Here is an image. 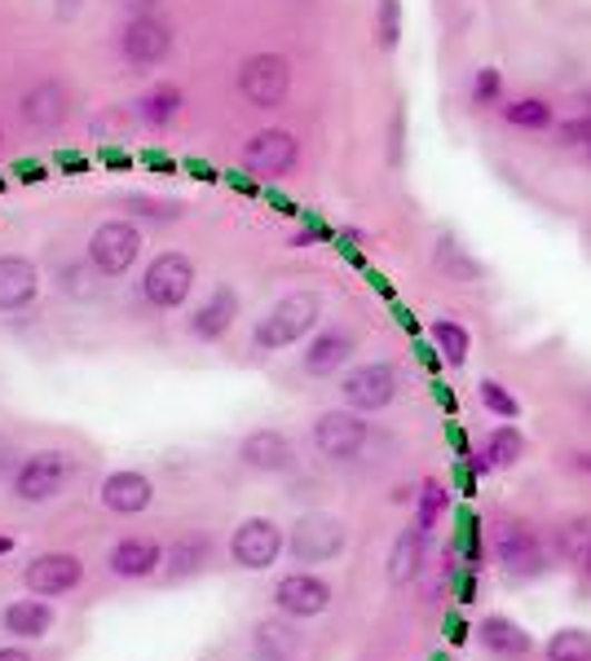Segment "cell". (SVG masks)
<instances>
[{
	"label": "cell",
	"instance_id": "1",
	"mask_svg": "<svg viewBox=\"0 0 591 661\" xmlns=\"http://www.w3.org/2000/svg\"><path fill=\"white\" fill-rule=\"evenodd\" d=\"M318 318H323L318 296H314V292H296V296H283V300L256 323V335H252V339H256V348L274 353V348H287V344L305 339Z\"/></svg>",
	"mask_w": 591,
	"mask_h": 661
},
{
	"label": "cell",
	"instance_id": "2",
	"mask_svg": "<svg viewBox=\"0 0 591 661\" xmlns=\"http://www.w3.org/2000/svg\"><path fill=\"white\" fill-rule=\"evenodd\" d=\"M238 93L256 110H274L292 93V62L283 53H256L238 67Z\"/></svg>",
	"mask_w": 591,
	"mask_h": 661
},
{
	"label": "cell",
	"instance_id": "3",
	"mask_svg": "<svg viewBox=\"0 0 591 661\" xmlns=\"http://www.w3.org/2000/svg\"><path fill=\"white\" fill-rule=\"evenodd\" d=\"M287 551L296 564H327L345 551V525L327 512H305L296 525H292V539Z\"/></svg>",
	"mask_w": 591,
	"mask_h": 661
},
{
	"label": "cell",
	"instance_id": "4",
	"mask_svg": "<svg viewBox=\"0 0 591 661\" xmlns=\"http://www.w3.org/2000/svg\"><path fill=\"white\" fill-rule=\"evenodd\" d=\"M67 476H71V458L62 450H40V454L22 458V467L13 476V494L22 503H49L67 490Z\"/></svg>",
	"mask_w": 591,
	"mask_h": 661
},
{
	"label": "cell",
	"instance_id": "5",
	"mask_svg": "<svg viewBox=\"0 0 591 661\" xmlns=\"http://www.w3.org/2000/svg\"><path fill=\"white\" fill-rule=\"evenodd\" d=\"M195 287V265L181 256V251H164L155 256V265L146 269L141 278V296L155 305V309H177Z\"/></svg>",
	"mask_w": 591,
	"mask_h": 661
},
{
	"label": "cell",
	"instance_id": "6",
	"mask_svg": "<svg viewBox=\"0 0 591 661\" xmlns=\"http://www.w3.org/2000/svg\"><path fill=\"white\" fill-rule=\"evenodd\" d=\"M137 251H141V234H137V225H128V220H107V225H98L93 238H89V260H93V269L107 274V278L128 274L132 260H137Z\"/></svg>",
	"mask_w": 591,
	"mask_h": 661
},
{
	"label": "cell",
	"instance_id": "7",
	"mask_svg": "<svg viewBox=\"0 0 591 661\" xmlns=\"http://www.w3.org/2000/svg\"><path fill=\"white\" fill-rule=\"evenodd\" d=\"M80 578H85V564H80V555H71V551H45V555H36V560L27 564V573H22L27 591H31V595H45V600H58V595L76 591Z\"/></svg>",
	"mask_w": 591,
	"mask_h": 661
},
{
	"label": "cell",
	"instance_id": "8",
	"mask_svg": "<svg viewBox=\"0 0 591 661\" xmlns=\"http://www.w3.org/2000/svg\"><path fill=\"white\" fill-rule=\"evenodd\" d=\"M341 393H345L349 411L371 415V411H384V406L393 402V393H397V375H393L388 362H366V366H357V371L345 375Z\"/></svg>",
	"mask_w": 591,
	"mask_h": 661
},
{
	"label": "cell",
	"instance_id": "9",
	"mask_svg": "<svg viewBox=\"0 0 591 661\" xmlns=\"http://www.w3.org/2000/svg\"><path fill=\"white\" fill-rule=\"evenodd\" d=\"M494 560L503 564L508 578L525 582V578H539L548 569V555H543V543L525 530V525H503L494 534Z\"/></svg>",
	"mask_w": 591,
	"mask_h": 661
},
{
	"label": "cell",
	"instance_id": "10",
	"mask_svg": "<svg viewBox=\"0 0 591 661\" xmlns=\"http://www.w3.org/2000/svg\"><path fill=\"white\" fill-rule=\"evenodd\" d=\"M296 159H301V146L283 128H265L243 146V168L256 177H283L296 168Z\"/></svg>",
	"mask_w": 591,
	"mask_h": 661
},
{
	"label": "cell",
	"instance_id": "11",
	"mask_svg": "<svg viewBox=\"0 0 591 661\" xmlns=\"http://www.w3.org/2000/svg\"><path fill=\"white\" fill-rule=\"evenodd\" d=\"M274 604H278L283 618L305 622V618H318V613L332 609V586L323 578H314V573H287L274 586Z\"/></svg>",
	"mask_w": 591,
	"mask_h": 661
},
{
	"label": "cell",
	"instance_id": "12",
	"mask_svg": "<svg viewBox=\"0 0 591 661\" xmlns=\"http://www.w3.org/2000/svg\"><path fill=\"white\" fill-rule=\"evenodd\" d=\"M119 49H124L128 62L155 67V62H164V58L173 53V27H168L164 18H155V13H137V18L124 27Z\"/></svg>",
	"mask_w": 591,
	"mask_h": 661
},
{
	"label": "cell",
	"instance_id": "13",
	"mask_svg": "<svg viewBox=\"0 0 591 661\" xmlns=\"http://www.w3.org/2000/svg\"><path fill=\"white\" fill-rule=\"evenodd\" d=\"M283 551V530L269 521V516H252L243 521L230 539V555H235L238 569H269Z\"/></svg>",
	"mask_w": 591,
	"mask_h": 661
},
{
	"label": "cell",
	"instance_id": "14",
	"mask_svg": "<svg viewBox=\"0 0 591 661\" xmlns=\"http://www.w3.org/2000/svg\"><path fill=\"white\" fill-rule=\"evenodd\" d=\"M366 424H362V415L354 411H327V415H318V424H314V445H318V454L323 458H336V463H345V458H354L357 450L366 445Z\"/></svg>",
	"mask_w": 591,
	"mask_h": 661
},
{
	"label": "cell",
	"instance_id": "15",
	"mask_svg": "<svg viewBox=\"0 0 591 661\" xmlns=\"http://www.w3.org/2000/svg\"><path fill=\"white\" fill-rule=\"evenodd\" d=\"M155 499V485L141 476V472H111L102 481V507L116 512V516H137L146 512Z\"/></svg>",
	"mask_w": 591,
	"mask_h": 661
},
{
	"label": "cell",
	"instance_id": "16",
	"mask_svg": "<svg viewBox=\"0 0 591 661\" xmlns=\"http://www.w3.org/2000/svg\"><path fill=\"white\" fill-rule=\"evenodd\" d=\"M164 560H168V551L159 547V543H150V539H124V543H116L111 555H107V569H111L116 578L137 582V578H150Z\"/></svg>",
	"mask_w": 591,
	"mask_h": 661
},
{
	"label": "cell",
	"instance_id": "17",
	"mask_svg": "<svg viewBox=\"0 0 591 661\" xmlns=\"http://www.w3.org/2000/svg\"><path fill=\"white\" fill-rule=\"evenodd\" d=\"M67 89L58 85V80H40V85H31L27 93H22V119L31 124V128H40V132H49V128H58L62 119H67Z\"/></svg>",
	"mask_w": 591,
	"mask_h": 661
},
{
	"label": "cell",
	"instance_id": "18",
	"mask_svg": "<svg viewBox=\"0 0 591 661\" xmlns=\"http://www.w3.org/2000/svg\"><path fill=\"white\" fill-rule=\"evenodd\" d=\"M36 265L22 260V256H0V314H13V309H27L36 300Z\"/></svg>",
	"mask_w": 591,
	"mask_h": 661
},
{
	"label": "cell",
	"instance_id": "19",
	"mask_svg": "<svg viewBox=\"0 0 591 661\" xmlns=\"http://www.w3.org/2000/svg\"><path fill=\"white\" fill-rule=\"evenodd\" d=\"M238 458H243L247 467H256V472H287L296 454H292V441L283 437V433L260 428V433L243 437V445H238Z\"/></svg>",
	"mask_w": 591,
	"mask_h": 661
},
{
	"label": "cell",
	"instance_id": "20",
	"mask_svg": "<svg viewBox=\"0 0 591 661\" xmlns=\"http://www.w3.org/2000/svg\"><path fill=\"white\" fill-rule=\"evenodd\" d=\"M235 314H238V296L230 287H217V292L208 296V305L195 309L190 335H195V339H221L226 331L235 327Z\"/></svg>",
	"mask_w": 591,
	"mask_h": 661
},
{
	"label": "cell",
	"instance_id": "21",
	"mask_svg": "<svg viewBox=\"0 0 591 661\" xmlns=\"http://www.w3.org/2000/svg\"><path fill=\"white\" fill-rule=\"evenodd\" d=\"M0 627H4L9 635H18V640H40V635H49V627H53V604H45V595H40V600H13V604L0 613Z\"/></svg>",
	"mask_w": 591,
	"mask_h": 661
},
{
	"label": "cell",
	"instance_id": "22",
	"mask_svg": "<svg viewBox=\"0 0 591 661\" xmlns=\"http://www.w3.org/2000/svg\"><path fill=\"white\" fill-rule=\"evenodd\" d=\"M252 649L260 661H296L301 653V631L287 627L283 618H269V622H256L252 631Z\"/></svg>",
	"mask_w": 591,
	"mask_h": 661
},
{
	"label": "cell",
	"instance_id": "23",
	"mask_svg": "<svg viewBox=\"0 0 591 661\" xmlns=\"http://www.w3.org/2000/svg\"><path fill=\"white\" fill-rule=\"evenodd\" d=\"M349 357H354V335H345V331H323V335L305 348V371H309V375H336Z\"/></svg>",
	"mask_w": 591,
	"mask_h": 661
},
{
	"label": "cell",
	"instance_id": "24",
	"mask_svg": "<svg viewBox=\"0 0 591 661\" xmlns=\"http://www.w3.org/2000/svg\"><path fill=\"white\" fill-rule=\"evenodd\" d=\"M420 560H424V530H402L393 551H388V582L406 586L420 573Z\"/></svg>",
	"mask_w": 591,
	"mask_h": 661
},
{
	"label": "cell",
	"instance_id": "25",
	"mask_svg": "<svg viewBox=\"0 0 591 661\" xmlns=\"http://www.w3.org/2000/svg\"><path fill=\"white\" fill-rule=\"evenodd\" d=\"M481 644H485L490 653H499V658H521V653H530V635H525L516 622L499 618V613L481 622Z\"/></svg>",
	"mask_w": 591,
	"mask_h": 661
},
{
	"label": "cell",
	"instance_id": "26",
	"mask_svg": "<svg viewBox=\"0 0 591 661\" xmlns=\"http://www.w3.org/2000/svg\"><path fill=\"white\" fill-rule=\"evenodd\" d=\"M204 564H208V539H204V534H195V539H181L177 547L168 551V578H173V582H181V578L199 573Z\"/></svg>",
	"mask_w": 591,
	"mask_h": 661
},
{
	"label": "cell",
	"instance_id": "27",
	"mask_svg": "<svg viewBox=\"0 0 591 661\" xmlns=\"http://www.w3.org/2000/svg\"><path fill=\"white\" fill-rule=\"evenodd\" d=\"M137 107H141V119H146V124L164 128V124H173L177 110H181V89H173V85H155Z\"/></svg>",
	"mask_w": 591,
	"mask_h": 661
},
{
	"label": "cell",
	"instance_id": "28",
	"mask_svg": "<svg viewBox=\"0 0 591 661\" xmlns=\"http://www.w3.org/2000/svg\"><path fill=\"white\" fill-rule=\"evenodd\" d=\"M548 661H591V631H579V627L556 631L548 644Z\"/></svg>",
	"mask_w": 591,
	"mask_h": 661
},
{
	"label": "cell",
	"instance_id": "29",
	"mask_svg": "<svg viewBox=\"0 0 591 661\" xmlns=\"http://www.w3.org/2000/svg\"><path fill=\"white\" fill-rule=\"evenodd\" d=\"M521 450H525V441L516 428H494L490 437H485V463L490 467H512L516 458H521Z\"/></svg>",
	"mask_w": 591,
	"mask_h": 661
},
{
	"label": "cell",
	"instance_id": "30",
	"mask_svg": "<svg viewBox=\"0 0 591 661\" xmlns=\"http://www.w3.org/2000/svg\"><path fill=\"white\" fill-rule=\"evenodd\" d=\"M433 339H437V348L446 353L451 366H464V362H469V331L460 327V323H437V327H433Z\"/></svg>",
	"mask_w": 591,
	"mask_h": 661
},
{
	"label": "cell",
	"instance_id": "31",
	"mask_svg": "<svg viewBox=\"0 0 591 661\" xmlns=\"http://www.w3.org/2000/svg\"><path fill=\"white\" fill-rule=\"evenodd\" d=\"M481 402H485V411H494L499 420H516V415H521L516 397H512L499 379H481Z\"/></svg>",
	"mask_w": 591,
	"mask_h": 661
},
{
	"label": "cell",
	"instance_id": "32",
	"mask_svg": "<svg viewBox=\"0 0 591 661\" xmlns=\"http://www.w3.org/2000/svg\"><path fill=\"white\" fill-rule=\"evenodd\" d=\"M508 124H516V128H548V124H552V107L525 98V102L508 107Z\"/></svg>",
	"mask_w": 591,
	"mask_h": 661
},
{
	"label": "cell",
	"instance_id": "33",
	"mask_svg": "<svg viewBox=\"0 0 591 661\" xmlns=\"http://www.w3.org/2000/svg\"><path fill=\"white\" fill-rule=\"evenodd\" d=\"M561 141H565V146H574L579 155H588L591 159V115H579V119L561 124Z\"/></svg>",
	"mask_w": 591,
	"mask_h": 661
},
{
	"label": "cell",
	"instance_id": "34",
	"mask_svg": "<svg viewBox=\"0 0 591 661\" xmlns=\"http://www.w3.org/2000/svg\"><path fill=\"white\" fill-rule=\"evenodd\" d=\"M380 45H397V0H380Z\"/></svg>",
	"mask_w": 591,
	"mask_h": 661
},
{
	"label": "cell",
	"instance_id": "35",
	"mask_svg": "<svg viewBox=\"0 0 591 661\" xmlns=\"http://www.w3.org/2000/svg\"><path fill=\"white\" fill-rule=\"evenodd\" d=\"M473 98H476V107H485V102L499 98V71H481V76H476Z\"/></svg>",
	"mask_w": 591,
	"mask_h": 661
},
{
	"label": "cell",
	"instance_id": "36",
	"mask_svg": "<svg viewBox=\"0 0 591 661\" xmlns=\"http://www.w3.org/2000/svg\"><path fill=\"white\" fill-rule=\"evenodd\" d=\"M437 507H442V490H437V485H424V507H420V530H429V525H433V516H437Z\"/></svg>",
	"mask_w": 591,
	"mask_h": 661
},
{
	"label": "cell",
	"instance_id": "37",
	"mask_svg": "<svg viewBox=\"0 0 591 661\" xmlns=\"http://www.w3.org/2000/svg\"><path fill=\"white\" fill-rule=\"evenodd\" d=\"M446 260H451V265H455V269H460L464 278H473V274H476V265H473V260H464V256H460V247L442 238V265H446Z\"/></svg>",
	"mask_w": 591,
	"mask_h": 661
},
{
	"label": "cell",
	"instance_id": "38",
	"mask_svg": "<svg viewBox=\"0 0 591 661\" xmlns=\"http://www.w3.org/2000/svg\"><path fill=\"white\" fill-rule=\"evenodd\" d=\"M0 661H31V653H22V649H0Z\"/></svg>",
	"mask_w": 591,
	"mask_h": 661
},
{
	"label": "cell",
	"instance_id": "39",
	"mask_svg": "<svg viewBox=\"0 0 591 661\" xmlns=\"http://www.w3.org/2000/svg\"><path fill=\"white\" fill-rule=\"evenodd\" d=\"M9 463H13V445H9V441H0V472H4Z\"/></svg>",
	"mask_w": 591,
	"mask_h": 661
},
{
	"label": "cell",
	"instance_id": "40",
	"mask_svg": "<svg viewBox=\"0 0 591 661\" xmlns=\"http://www.w3.org/2000/svg\"><path fill=\"white\" fill-rule=\"evenodd\" d=\"M588 569H591V547H588Z\"/></svg>",
	"mask_w": 591,
	"mask_h": 661
}]
</instances>
